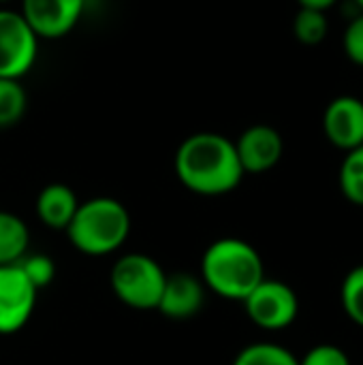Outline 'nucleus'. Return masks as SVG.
<instances>
[{
    "mask_svg": "<svg viewBox=\"0 0 363 365\" xmlns=\"http://www.w3.org/2000/svg\"><path fill=\"white\" fill-rule=\"evenodd\" d=\"M175 175L184 188L199 197H223L233 192L242 180L235 143L218 133H195L175 152Z\"/></svg>",
    "mask_w": 363,
    "mask_h": 365,
    "instance_id": "obj_1",
    "label": "nucleus"
},
{
    "mask_svg": "<svg viewBox=\"0 0 363 365\" xmlns=\"http://www.w3.org/2000/svg\"><path fill=\"white\" fill-rule=\"evenodd\" d=\"M208 291L229 302H244L265 278L259 250L237 237L212 242L201 257V276Z\"/></svg>",
    "mask_w": 363,
    "mask_h": 365,
    "instance_id": "obj_2",
    "label": "nucleus"
},
{
    "mask_svg": "<svg viewBox=\"0 0 363 365\" xmlns=\"http://www.w3.org/2000/svg\"><path fill=\"white\" fill-rule=\"evenodd\" d=\"M131 235V214L113 197H94L79 203L66 237L71 246L88 257H107L118 252Z\"/></svg>",
    "mask_w": 363,
    "mask_h": 365,
    "instance_id": "obj_3",
    "label": "nucleus"
},
{
    "mask_svg": "<svg viewBox=\"0 0 363 365\" xmlns=\"http://www.w3.org/2000/svg\"><path fill=\"white\" fill-rule=\"evenodd\" d=\"M167 274L160 263L141 252L122 255L109 274L111 291L124 306L133 310H156L163 289H165Z\"/></svg>",
    "mask_w": 363,
    "mask_h": 365,
    "instance_id": "obj_4",
    "label": "nucleus"
},
{
    "mask_svg": "<svg viewBox=\"0 0 363 365\" xmlns=\"http://www.w3.org/2000/svg\"><path fill=\"white\" fill-rule=\"evenodd\" d=\"M39 58V36L19 11L0 9V79H21Z\"/></svg>",
    "mask_w": 363,
    "mask_h": 365,
    "instance_id": "obj_5",
    "label": "nucleus"
},
{
    "mask_svg": "<svg viewBox=\"0 0 363 365\" xmlns=\"http://www.w3.org/2000/svg\"><path fill=\"white\" fill-rule=\"evenodd\" d=\"M242 304L248 319L265 331L287 329L295 323L300 314L297 293L287 282L267 276Z\"/></svg>",
    "mask_w": 363,
    "mask_h": 365,
    "instance_id": "obj_6",
    "label": "nucleus"
},
{
    "mask_svg": "<svg viewBox=\"0 0 363 365\" xmlns=\"http://www.w3.org/2000/svg\"><path fill=\"white\" fill-rule=\"evenodd\" d=\"M36 295L17 265H0V336H13L28 325Z\"/></svg>",
    "mask_w": 363,
    "mask_h": 365,
    "instance_id": "obj_7",
    "label": "nucleus"
},
{
    "mask_svg": "<svg viewBox=\"0 0 363 365\" xmlns=\"http://www.w3.org/2000/svg\"><path fill=\"white\" fill-rule=\"evenodd\" d=\"M86 0H21V15L39 38H62L81 19Z\"/></svg>",
    "mask_w": 363,
    "mask_h": 365,
    "instance_id": "obj_8",
    "label": "nucleus"
},
{
    "mask_svg": "<svg viewBox=\"0 0 363 365\" xmlns=\"http://www.w3.org/2000/svg\"><path fill=\"white\" fill-rule=\"evenodd\" d=\"M233 143L244 173H265L274 169L285 154L282 135L270 124L246 128Z\"/></svg>",
    "mask_w": 363,
    "mask_h": 365,
    "instance_id": "obj_9",
    "label": "nucleus"
},
{
    "mask_svg": "<svg viewBox=\"0 0 363 365\" xmlns=\"http://www.w3.org/2000/svg\"><path fill=\"white\" fill-rule=\"evenodd\" d=\"M323 133L327 141L351 152L363 145V101L351 94L336 96L323 113Z\"/></svg>",
    "mask_w": 363,
    "mask_h": 365,
    "instance_id": "obj_10",
    "label": "nucleus"
},
{
    "mask_svg": "<svg viewBox=\"0 0 363 365\" xmlns=\"http://www.w3.org/2000/svg\"><path fill=\"white\" fill-rule=\"evenodd\" d=\"M205 284L199 276L178 272L167 274L165 289L158 302V312L171 321H188L197 317L205 306Z\"/></svg>",
    "mask_w": 363,
    "mask_h": 365,
    "instance_id": "obj_11",
    "label": "nucleus"
},
{
    "mask_svg": "<svg viewBox=\"0 0 363 365\" xmlns=\"http://www.w3.org/2000/svg\"><path fill=\"white\" fill-rule=\"evenodd\" d=\"M36 216L39 220L53 231H66L71 225L79 201L77 195L71 186L66 184H47L39 195H36Z\"/></svg>",
    "mask_w": 363,
    "mask_h": 365,
    "instance_id": "obj_12",
    "label": "nucleus"
},
{
    "mask_svg": "<svg viewBox=\"0 0 363 365\" xmlns=\"http://www.w3.org/2000/svg\"><path fill=\"white\" fill-rule=\"evenodd\" d=\"M30 246L28 225L13 212L0 210V265H15Z\"/></svg>",
    "mask_w": 363,
    "mask_h": 365,
    "instance_id": "obj_13",
    "label": "nucleus"
},
{
    "mask_svg": "<svg viewBox=\"0 0 363 365\" xmlns=\"http://www.w3.org/2000/svg\"><path fill=\"white\" fill-rule=\"evenodd\" d=\"M233 365H300V359L282 344L255 342L235 355Z\"/></svg>",
    "mask_w": 363,
    "mask_h": 365,
    "instance_id": "obj_14",
    "label": "nucleus"
},
{
    "mask_svg": "<svg viewBox=\"0 0 363 365\" xmlns=\"http://www.w3.org/2000/svg\"><path fill=\"white\" fill-rule=\"evenodd\" d=\"M338 182L344 199L353 205L363 207V145L347 152L340 165Z\"/></svg>",
    "mask_w": 363,
    "mask_h": 365,
    "instance_id": "obj_15",
    "label": "nucleus"
},
{
    "mask_svg": "<svg viewBox=\"0 0 363 365\" xmlns=\"http://www.w3.org/2000/svg\"><path fill=\"white\" fill-rule=\"evenodd\" d=\"M28 107V96L17 79H0V128L15 126Z\"/></svg>",
    "mask_w": 363,
    "mask_h": 365,
    "instance_id": "obj_16",
    "label": "nucleus"
},
{
    "mask_svg": "<svg viewBox=\"0 0 363 365\" xmlns=\"http://www.w3.org/2000/svg\"><path fill=\"white\" fill-rule=\"evenodd\" d=\"M293 34L302 45H319L329 34V19L323 11L300 9L293 19Z\"/></svg>",
    "mask_w": 363,
    "mask_h": 365,
    "instance_id": "obj_17",
    "label": "nucleus"
},
{
    "mask_svg": "<svg viewBox=\"0 0 363 365\" xmlns=\"http://www.w3.org/2000/svg\"><path fill=\"white\" fill-rule=\"evenodd\" d=\"M340 302H342L344 314L355 325L363 327V265L353 267L344 276L342 289H340Z\"/></svg>",
    "mask_w": 363,
    "mask_h": 365,
    "instance_id": "obj_18",
    "label": "nucleus"
},
{
    "mask_svg": "<svg viewBox=\"0 0 363 365\" xmlns=\"http://www.w3.org/2000/svg\"><path fill=\"white\" fill-rule=\"evenodd\" d=\"M15 265L21 269V274L28 278V282L36 291L47 289L53 282V278H56V263H53L51 257H47L43 252H36V255L26 252Z\"/></svg>",
    "mask_w": 363,
    "mask_h": 365,
    "instance_id": "obj_19",
    "label": "nucleus"
},
{
    "mask_svg": "<svg viewBox=\"0 0 363 365\" xmlns=\"http://www.w3.org/2000/svg\"><path fill=\"white\" fill-rule=\"evenodd\" d=\"M342 49L353 64L363 66V11L349 19L342 36Z\"/></svg>",
    "mask_w": 363,
    "mask_h": 365,
    "instance_id": "obj_20",
    "label": "nucleus"
},
{
    "mask_svg": "<svg viewBox=\"0 0 363 365\" xmlns=\"http://www.w3.org/2000/svg\"><path fill=\"white\" fill-rule=\"evenodd\" d=\"M300 365H351V359L336 344H317L300 359Z\"/></svg>",
    "mask_w": 363,
    "mask_h": 365,
    "instance_id": "obj_21",
    "label": "nucleus"
},
{
    "mask_svg": "<svg viewBox=\"0 0 363 365\" xmlns=\"http://www.w3.org/2000/svg\"><path fill=\"white\" fill-rule=\"evenodd\" d=\"M300 9H315V11H323L327 13V9L336 6L338 0H297Z\"/></svg>",
    "mask_w": 363,
    "mask_h": 365,
    "instance_id": "obj_22",
    "label": "nucleus"
},
{
    "mask_svg": "<svg viewBox=\"0 0 363 365\" xmlns=\"http://www.w3.org/2000/svg\"><path fill=\"white\" fill-rule=\"evenodd\" d=\"M353 2L357 4V9H359V11H363V0H353Z\"/></svg>",
    "mask_w": 363,
    "mask_h": 365,
    "instance_id": "obj_23",
    "label": "nucleus"
},
{
    "mask_svg": "<svg viewBox=\"0 0 363 365\" xmlns=\"http://www.w3.org/2000/svg\"><path fill=\"white\" fill-rule=\"evenodd\" d=\"M0 2H11V0H0Z\"/></svg>",
    "mask_w": 363,
    "mask_h": 365,
    "instance_id": "obj_24",
    "label": "nucleus"
}]
</instances>
